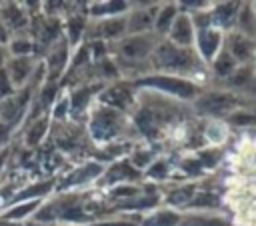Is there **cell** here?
<instances>
[{
    "mask_svg": "<svg viewBox=\"0 0 256 226\" xmlns=\"http://www.w3.org/2000/svg\"><path fill=\"white\" fill-rule=\"evenodd\" d=\"M224 202L234 226H256V138L236 150Z\"/></svg>",
    "mask_w": 256,
    "mask_h": 226,
    "instance_id": "1",
    "label": "cell"
},
{
    "mask_svg": "<svg viewBox=\"0 0 256 226\" xmlns=\"http://www.w3.org/2000/svg\"><path fill=\"white\" fill-rule=\"evenodd\" d=\"M150 68L158 70V74L162 72L170 76L188 78L190 74H204L208 66L202 62L194 48H180L168 40H160L150 56Z\"/></svg>",
    "mask_w": 256,
    "mask_h": 226,
    "instance_id": "2",
    "label": "cell"
},
{
    "mask_svg": "<svg viewBox=\"0 0 256 226\" xmlns=\"http://www.w3.org/2000/svg\"><path fill=\"white\" fill-rule=\"evenodd\" d=\"M136 86L154 88L158 92L176 96L180 100H196L202 94V88L196 82H192L188 78H180V76H170V74H152V76H146V78L138 80Z\"/></svg>",
    "mask_w": 256,
    "mask_h": 226,
    "instance_id": "3",
    "label": "cell"
},
{
    "mask_svg": "<svg viewBox=\"0 0 256 226\" xmlns=\"http://www.w3.org/2000/svg\"><path fill=\"white\" fill-rule=\"evenodd\" d=\"M244 100L238 98L236 94L224 90V88H218V90H208V92H202L196 100H194V106L198 112L202 114H208L212 116L214 120H220V118H228L234 110L242 108Z\"/></svg>",
    "mask_w": 256,
    "mask_h": 226,
    "instance_id": "4",
    "label": "cell"
},
{
    "mask_svg": "<svg viewBox=\"0 0 256 226\" xmlns=\"http://www.w3.org/2000/svg\"><path fill=\"white\" fill-rule=\"evenodd\" d=\"M158 34L148 32V34H134L126 36L116 44V52L122 60L128 62H142L152 56L154 48L158 46Z\"/></svg>",
    "mask_w": 256,
    "mask_h": 226,
    "instance_id": "5",
    "label": "cell"
},
{
    "mask_svg": "<svg viewBox=\"0 0 256 226\" xmlns=\"http://www.w3.org/2000/svg\"><path fill=\"white\" fill-rule=\"evenodd\" d=\"M224 38L226 34L214 26H206V28H198L196 30V38H194V50L198 52V56L202 58V62L206 66L212 64V60L220 54V50L224 48Z\"/></svg>",
    "mask_w": 256,
    "mask_h": 226,
    "instance_id": "6",
    "label": "cell"
},
{
    "mask_svg": "<svg viewBox=\"0 0 256 226\" xmlns=\"http://www.w3.org/2000/svg\"><path fill=\"white\" fill-rule=\"evenodd\" d=\"M224 50L236 60L238 66L256 64V42L242 36L240 32L232 30L224 38Z\"/></svg>",
    "mask_w": 256,
    "mask_h": 226,
    "instance_id": "7",
    "label": "cell"
},
{
    "mask_svg": "<svg viewBox=\"0 0 256 226\" xmlns=\"http://www.w3.org/2000/svg\"><path fill=\"white\" fill-rule=\"evenodd\" d=\"M194 38H196V28L192 16L188 12H180L166 34V40L180 48H194Z\"/></svg>",
    "mask_w": 256,
    "mask_h": 226,
    "instance_id": "8",
    "label": "cell"
},
{
    "mask_svg": "<svg viewBox=\"0 0 256 226\" xmlns=\"http://www.w3.org/2000/svg\"><path fill=\"white\" fill-rule=\"evenodd\" d=\"M242 2H218L210 6V20L212 26L222 30L224 34L232 32L236 26V18H238V10H240Z\"/></svg>",
    "mask_w": 256,
    "mask_h": 226,
    "instance_id": "9",
    "label": "cell"
},
{
    "mask_svg": "<svg viewBox=\"0 0 256 226\" xmlns=\"http://www.w3.org/2000/svg\"><path fill=\"white\" fill-rule=\"evenodd\" d=\"M160 6H152V8H134L130 12V16L126 18V32L130 36L134 34H148L150 28H154V18Z\"/></svg>",
    "mask_w": 256,
    "mask_h": 226,
    "instance_id": "10",
    "label": "cell"
},
{
    "mask_svg": "<svg viewBox=\"0 0 256 226\" xmlns=\"http://www.w3.org/2000/svg\"><path fill=\"white\" fill-rule=\"evenodd\" d=\"M122 126L120 114L114 110H100L98 114H94V122H92V132L94 138L104 140V138H112Z\"/></svg>",
    "mask_w": 256,
    "mask_h": 226,
    "instance_id": "11",
    "label": "cell"
},
{
    "mask_svg": "<svg viewBox=\"0 0 256 226\" xmlns=\"http://www.w3.org/2000/svg\"><path fill=\"white\" fill-rule=\"evenodd\" d=\"M4 70H6L12 86L14 88H20L32 76L34 60H32V56H12V58H8Z\"/></svg>",
    "mask_w": 256,
    "mask_h": 226,
    "instance_id": "12",
    "label": "cell"
},
{
    "mask_svg": "<svg viewBox=\"0 0 256 226\" xmlns=\"http://www.w3.org/2000/svg\"><path fill=\"white\" fill-rule=\"evenodd\" d=\"M98 42L102 40H118L126 34V18L124 16H112V18H102L94 26Z\"/></svg>",
    "mask_w": 256,
    "mask_h": 226,
    "instance_id": "13",
    "label": "cell"
},
{
    "mask_svg": "<svg viewBox=\"0 0 256 226\" xmlns=\"http://www.w3.org/2000/svg\"><path fill=\"white\" fill-rule=\"evenodd\" d=\"M234 30L256 42V6H254V2H242L240 4Z\"/></svg>",
    "mask_w": 256,
    "mask_h": 226,
    "instance_id": "14",
    "label": "cell"
},
{
    "mask_svg": "<svg viewBox=\"0 0 256 226\" xmlns=\"http://www.w3.org/2000/svg\"><path fill=\"white\" fill-rule=\"evenodd\" d=\"M180 226H234V222L222 214H214L212 210H206V212L182 214Z\"/></svg>",
    "mask_w": 256,
    "mask_h": 226,
    "instance_id": "15",
    "label": "cell"
},
{
    "mask_svg": "<svg viewBox=\"0 0 256 226\" xmlns=\"http://www.w3.org/2000/svg\"><path fill=\"white\" fill-rule=\"evenodd\" d=\"M178 14H180V6H178V4H174V2L162 4V6L158 8V12H156V18H154V34L166 36Z\"/></svg>",
    "mask_w": 256,
    "mask_h": 226,
    "instance_id": "16",
    "label": "cell"
},
{
    "mask_svg": "<svg viewBox=\"0 0 256 226\" xmlns=\"http://www.w3.org/2000/svg\"><path fill=\"white\" fill-rule=\"evenodd\" d=\"M0 22L6 26V30H10V28L18 30V28L26 26L28 18L18 4H4V6H0Z\"/></svg>",
    "mask_w": 256,
    "mask_h": 226,
    "instance_id": "17",
    "label": "cell"
},
{
    "mask_svg": "<svg viewBox=\"0 0 256 226\" xmlns=\"http://www.w3.org/2000/svg\"><path fill=\"white\" fill-rule=\"evenodd\" d=\"M66 38H60L52 48H50V54H48V58H46V64H48V68H50V74H52V78L54 76H58L62 70H64V64H66V54H68V44L64 42Z\"/></svg>",
    "mask_w": 256,
    "mask_h": 226,
    "instance_id": "18",
    "label": "cell"
},
{
    "mask_svg": "<svg viewBox=\"0 0 256 226\" xmlns=\"http://www.w3.org/2000/svg\"><path fill=\"white\" fill-rule=\"evenodd\" d=\"M210 68H212V72H214V76L222 82V80H226L228 76H232L234 72H236V68H238V64H236V60L222 48L220 50V54L212 60V64H210Z\"/></svg>",
    "mask_w": 256,
    "mask_h": 226,
    "instance_id": "19",
    "label": "cell"
},
{
    "mask_svg": "<svg viewBox=\"0 0 256 226\" xmlns=\"http://www.w3.org/2000/svg\"><path fill=\"white\" fill-rule=\"evenodd\" d=\"M100 100L108 106H118V108H126V104L130 102V90L124 84L118 86H110L100 94Z\"/></svg>",
    "mask_w": 256,
    "mask_h": 226,
    "instance_id": "20",
    "label": "cell"
},
{
    "mask_svg": "<svg viewBox=\"0 0 256 226\" xmlns=\"http://www.w3.org/2000/svg\"><path fill=\"white\" fill-rule=\"evenodd\" d=\"M180 220H182V214L166 208V210H158V212L146 216L140 226H180Z\"/></svg>",
    "mask_w": 256,
    "mask_h": 226,
    "instance_id": "21",
    "label": "cell"
},
{
    "mask_svg": "<svg viewBox=\"0 0 256 226\" xmlns=\"http://www.w3.org/2000/svg\"><path fill=\"white\" fill-rule=\"evenodd\" d=\"M226 122L230 126H236V128H256V110H248L246 106L234 110Z\"/></svg>",
    "mask_w": 256,
    "mask_h": 226,
    "instance_id": "22",
    "label": "cell"
},
{
    "mask_svg": "<svg viewBox=\"0 0 256 226\" xmlns=\"http://www.w3.org/2000/svg\"><path fill=\"white\" fill-rule=\"evenodd\" d=\"M194 194L196 192H194V186L192 184L180 186V188H176L174 192L168 194V204H172V206H188V202L192 200Z\"/></svg>",
    "mask_w": 256,
    "mask_h": 226,
    "instance_id": "23",
    "label": "cell"
},
{
    "mask_svg": "<svg viewBox=\"0 0 256 226\" xmlns=\"http://www.w3.org/2000/svg\"><path fill=\"white\" fill-rule=\"evenodd\" d=\"M38 206H40V200H30V202H26V204H18V206L10 208V210L4 214V218H6V220H22V218L30 216Z\"/></svg>",
    "mask_w": 256,
    "mask_h": 226,
    "instance_id": "24",
    "label": "cell"
},
{
    "mask_svg": "<svg viewBox=\"0 0 256 226\" xmlns=\"http://www.w3.org/2000/svg\"><path fill=\"white\" fill-rule=\"evenodd\" d=\"M102 172V168L96 164H88V166H84V168H80V170H76L70 178H68V186H74V184H82V182H86V180H90V178H94V176H98Z\"/></svg>",
    "mask_w": 256,
    "mask_h": 226,
    "instance_id": "25",
    "label": "cell"
},
{
    "mask_svg": "<svg viewBox=\"0 0 256 226\" xmlns=\"http://www.w3.org/2000/svg\"><path fill=\"white\" fill-rule=\"evenodd\" d=\"M46 128H48V118H40L38 122H34V124L30 126V130L26 132V144H28V146L38 144V142L42 140Z\"/></svg>",
    "mask_w": 256,
    "mask_h": 226,
    "instance_id": "26",
    "label": "cell"
},
{
    "mask_svg": "<svg viewBox=\"0 0 256 226\" xmlns=\"http://www.w3.org/2000/svg\"><path fill=\"white\" fill-rule=\"evenodd\" d=\"M8 52H10V56H30L34 52V42L28 38L12 40L8 46Z\"/></svg>",
    "mask_w": 256,
    "mask_h": 226,
    "instance_id": "27",
    "label": "cell"
},
{
    "mask_svg": "<svg viewBox=\"0 0 256 226\" xmlns=\"http://www.w3.org/2000/svg\"><path fill=\"white\" fill-rule=\"evenodd\" d=\"M52 188V182H40V184H36V186H28L26 190H22L16 198L20 200V198H32V200H40V196L44 194V192H48Z\"/></svg>",
    "mask_w": 256,
    "mask_h": 226,
    "instance_id": "28",
    "label": "cell"
},
{
    "mask_svg": "<svg viewBox=\"0 0 256 226\" xmlns=\"http://www.w3.org/2000/svg\"><path fill=\"white\" fill-rule=\"evenodd\" d=\"M84 26H86V24H84V18H80V16L70 18L68 24H66V28H68V40H70V42H78V38H80Z\"/></svg>",
    "mask_w": 256,
    "mask_h": 226,
    "instance_id": "29",
    "label": "cell"
},
{
    "mask_svg": "<svg viewBox=\"0 0 256 226\" xmlns=\"http://www.w3.org/2000/svg\"><path fill=\"white\" fill-rule=\"evenodd\" d=\"M154 170H148V174L150 176H154V178H164L166 176V164L164 162H154V166H152Z\"/></svg>",
    "mask_w": 256,
    "mask_h": 226,
    "instance_id": "30",
    "label": "cell"
},
{
    "mask_svg": "<svg viewBox=\"0 0 256 226\" xmlns=\"http://www.w3.org/2000/svg\"><path fill=\"white\" fill-rule=\"evenodd\" d=\"M92 226H136L132 222H122V220H114V222H100V224H92Z\"/></svg>",
    "mask_w": 256,
    "mask_h": 226,
    "instance_id": "31",
    "label": "cell"
},
{
    "mask_svg": "<svg viewBox=\"0 0 256 226\" xmlns=\"http://www.w3.org/2000/svg\"><path fill=\"white\" fill-rule=\"evenodd\" d=\"M8 54H10L8 48H6V46H0V70H2V66L8 62Z\"/></svg>",
    "mask_w": 256,
    "mask_h": 226,
    "instance_id": "32",
    "label": "cell"
},
{
    "mask_svg": "<svg viewBox=\"0 0 256 226\" xmlns=\"http://www.w3.org/2000/svg\"><path fill=\"white\" fill-rule=\"evenodd\" d=\"M8 42V30H6V26L0 22V46H4Z\"/></svg>",
    "mask_w": 256,
    "mask_h": 226,
    "instance_id": "33",
    "label": "cell"
},
{
    "mask_svg": "<svg viewBox=\"0 0 256 226\" xmlns=\"http://www.w3.org/2000/svg\"><path fill=\"white\" fill-rule=\"evenodd\" d=\"M6 156H8V150H2V152H0V168H2V164H4V160H6Z\"/></svg>",
    "mask_w": 256,
    "mask_h": 226,
    "instance_id": "34",
    "label": "cell"
},
{
    "mask_svg": "<svg viewBox=\"0 0 256 226\" xmlns=\"http://www.w3.org/2000/svg\"><path fill=\"white\" fill-rule=\"evenodd\" d=\"M254 6H256V2H254Z\"/></svg>",
    "mask_w": 256,
    "mask_h": 226,
    "instance_id": "35",
    "label": "cell"
}]
</instances>
